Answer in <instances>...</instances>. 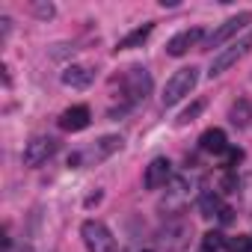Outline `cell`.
I'll use <instances>...</instances> for the list:
<instances>
[{
    "label": "cell",
    "instance_id": "1",
    "mask_svg": "<svg viewBox=\"0 0 252 252\" xmlns=\"http://www.w3.org/2000/svg\"><path fill=\"white\" fill-rule=\"evenodd\" d=\"M199 83V68H178L169 80H166V86H163V95H160V101H163V107H172V104H178L184 95H190L193 92V86Z\"/></svg>",
    "mask_w": 252,
    "mask_h": 252
},
{
    "label": "cell",
    "instance_id": "2",
    "mask_svg": "<svg viewBox=\"0 0 252 252\" xmlns=\"http://www.w3.org/2000/svg\"><path fill=\"white\" fill-rule=\"evenodd\" d=\"M249 48H252V30L249 33H243L234 45H228V48H222L217 57H214V63H211V77H217V74H222V71H228L237 60H243L246 54H249Z\"/></svg>",
    "mask_w": 252,
    "mask_h": 252
},
{
    "label": "cell",
    "instance_id": "3",
    "mask_svg": "<svg viewBox=\"0 0 252 252\" xmlns=\"http://www.w3.org/2000/svg\"><path fill=\"white\" fill-rule=\"evenodd\" d=\"M80 234L89 252H116V237L110 234V228L101 220H86L80 225Z\"/></svg>",
    "mask_w": 252,
    "mask_h": 252
},
{
    "label": "cell",
    "instance_id": "4",
    "mask_svg": "<svg viewBox=\"0 0 252 252\" xmlns=\"http://www.w3.org/2000/svg\"><path fill=\"white\" fill-rule=\"evenodd\" d=\"M54 152H57V140H54V137H33V140L24 146L21 160H24V166H42Z\"/></svg>",
    "mask_w": 252,
    "mask_h": 252
},
{
    "label": "cell",
    "instance_id": "5",
    "mask_svg": "<svg viewBox=\"0 0 252 252\" xmlns=\"http://www.w3.org/2000/svg\"><path fill=\"white\" fill-rule=\"evenodd\" d=\"M252 21V15L249 12H240V15H234V18H228V21H222L214 33H211V39H208V48H220V45H225L231 36H237L246 24Z\"/></svg>",
    "mask_w": 252,
    "mask_h": 252
},
{
    "label": "cell",
    "instance_id": "6",
    "mask_svg": "<svg viewBox=\"0 0 252 252\" xmlns=\"http://www.w3.org/2000/svg\"><path fill=\"white\" fill-rule=\"evenodd\" d=\"M172 181V163L169 158H155L149 166H146V175H143V184L149 190H160Z\"/></svg>",
    "mask_w": 252,
    "mask_h": 252
},
{
    "label": "cell",
    "instance_id": "7",
    "mask_svg": "<svg viewBox=\"0 0 252 252\" xmlns=\"http://www.w3.org/2000/svg\"><path fill=\"white\" fill-rule=\"evenodd\" d=\"M202 30L199 27H190V30H181V33H175L169 42H166V54L169 57H184L190 48H196L199 42H202Z\"/></svg>",
    "mask_w": 252,
    "mask_h": 252
},
{
    "label": "cell",
    "instance_id": "8",
    "mask_svg": "<svg viewBox=\"0 0 252 252\" xmlns=\"http://www.w3.org/2000/svg\"><path fill=\"white\" fill-rule=\"evenodd\" d=\"M89 119H92L89 107L77 104V107H68V110L60 116V128H63V131H71V134H77V131L89 128Z\"/></svg>",
    "mask_w": 252,
    "mask_h": 252
},
{
    "label": "cell",
    "instance_id": "9",
    "mask_svg": "<svg viewBox=\"0 0 252 252\" xmlns=\"http://www.w3.org/2000/svg\"><path fill=\"white\" fill-rule=\"evenodd\" d=\"M125 83H128V95L131 98H146L149 89H152V77L146 68H131L128 77H125Z\"/></svg>",
    "mask_w": 252,
    "mask_h": 252
},
{
    "label": "cell",
    "instance_id": "10",
    "mask_svg": "<svg viewBox=\"0 0 252 252\" xmlns=\"http://www.w3.org/2000/svg\"><path fill=\"white\" fill-rule=\"evenodd\" d=\"M63 83L71 86V89H86V86L92 83V68L74 63V65H68V68L63 71Z\"/></svg>",
    "mask_w": 252,
    "mask_h": 252
},
{
    "label": "cell",
    "instance_id": "11",
    "mask_svg": "<svg viewBox=\"0 0 252 252\" xmlns=\"http://www.w3.org/2000/svg\"><path fill=\"white\" fill-rule=\"evenodd\" d=\"M199 146H202V152H211V155L225 152V149H228V143H225V131H222V128H208V131L199 137Z\"/></svg>",
    "mask_w": 252,
    "mask_h": 252
},
{
    "label": "cell",
    "instance_id": "12",
    "mask_svg": "<svg viewBox=\"0 0 252 252\" xmlns=\"http://www.w3.org/2000/svg\"><path fill=\"white\" fill-rule=\"evenodd\" d=\"M228 119H231V125H234V128H249V122H252V104H249L246 98L234 101V104H231V113H228Z\"/></svg>",
    "mask_w": 252,
    "mask_h": 252
},
{
    "label": "cell",
    "instance_id": "13",
    "mask_svg": "<svg viewBox=\"0 0 252 252\" xmlns=\"http://www.w3.org/2000/svg\"><path fill=\"white\" fill-rule=\"evenodd\" d=\"M152 30H155V24H143V27H137V30H131L125 39H119V51H131V48H140L149 36H152Z\"/></svg>",
    "mask_w": 252,
    "mask_h": 252
},
{
    "label": "cell",
    "instance_id": "14",
    "mask_svg": "<svg viewBox=\"0 0 252 252\" xmlns=\"http://www.w3.org/2000/svg\"><path fill=\"white\" fill-rule=\"evenodd\" d=\"M202 110H205V101H193L190 107H184V110L178 113V119H175V125H178V128H184V125H190V122H196Z\"/></svg>",
    "mask_w": 252,
    "mask_h": 252
},
{
    "label": "cell",
    "instance_id": "15",
    "mask_svg": "<svg viewBox=\"0 0 252 252\" xmlns=\"http://www.w3.org/2000/svg\"><path fill=\"white\" fill-rule=\"evenodd\" d=\"M122 143H125V140H122L119 134H107V137H101V140H98V155H101V158H107V155L119 152V149H122Z\"/></svg>",
    "mask_w": 252,
    "mask_h": 252
},
{
    "label": "cell",
    "instance_id": "16",
    "mask_svg": "<svg viewBox=\"0 0 252 252\" xmlns=\"http://www.w3.org/2000/svg\"><path fill=\"white\" fill-rule=\"evenodd\" d=\"M225 246V237L220 234V231H208V234H202V249L205 252H220Z\"/></svg>",
    "mask_w": 252,
    "mask_h": 252
},
{
    "label": "cell",
    "instance_id": "17",
    "mask_svg": "<svg viewBox=\"0 0 252 252\" xmlns=\"http://www.w3.org/2000/svg\"><path fill=\"white\" fill-rule=\"evenodd\" d=\"M220 208H222V205H220V199H217L214 193H205V196H202V217H214Z\"/></svg>",
    "mask_w": 252,
    "mask_h": 252
},
{
    "label": "cell",
    "instance_id": "18",
    "mask_svg": "<svg viewBox=\"0 0 252 252\" xmlns=\"http://www.w3.org/2000/svg\"><path fill=\"white\" fill-rule=\"evenodd\" d=\"M228 252H249L252 249V240L246 237V234H237V237H228Z\"/></svg>",
    "mask_w": 252,
    "mask_h": 252
},
{
    "label": "cell",
    "instance_id": "19",
    "mask_svg": "<svg viewBox=\"0 0 252 252\" xmlns=\"http://www.w3.org/2000/svg\"><path fill=\"white\" fill-rule=\"evenodd\" d=\"M30 9H33V15H36V18H45V21H48V18H54V6H51V3H33Z\"/></svg>",
    "mask_w": 252,
    "mask_h": 252
},
{
    "label": "cell",
    "instance_id": "20",
    "mask_svg": "<svg viewBox=\"0 0 252 252\" xmlns=\"http://www.w3.org/2000/svg\"><path fill=\"white\" fill-rule=\"evenodd\" d=\"M243 160V149H225V160H222V166H237Z\"/></svg>",
    "mask_w": 252,
    "mask_h": 252
},
{
    "label": "cell",
    "instance_id": "21",
    "mask_svg": "<svg viewBox=\"0 0 252 252\" xmlns=\"http://www.w3.org/2000/svg\"><path fill=\"white\" fill-rule=\"evenodd\" d=\"M220 187H222L225 193H231V190H237V178H234V175H225V178L220 181Z\"/></svg>",
    "mask_w": 252,
    "mask_h": 252
},
{
    "label": "cell",
    "instance_id": "22",
    "mask_svg": "<svg viewBox=\"0 0 252 252\" xmlns=\"http://www.w3.org/2000/svg\"><path fill=\"white\" fill-rule=\"evenodd\" d=\"M231 214H234L231 208H225V205L220 208V220H222V222H231Z\"/></svg>",
    "mask_w": 252,
    "mask_h": 252
},
{
    "label": "cell",
    "instance_id": "23",
    "mask_svg": "<svg viewBox=\"0 0 252 252\" xmlns=\"http://www.w3.org/2000/svg\"><path fill=\"white\" fill-rule=\"evenodd\" d=\"M101 202V193H92L89 199H86V208H92V205H98Z\"/></svg>",
    "mask_w": 252,
    "mask_h": 252
},
{
    "label": "cell",
    "instance_id": "24",
    "mask_svg": "<svg viewBox=\"0 0 252 252\" xmlns=\"http://www.w3.org/2000/svg\"><path fill=\"white\" fill-rule=\"evenodd\" d=\"M9 252H33V246H18V249H9Z\"/></svg>",
    "mask_w": 252,
    "mask_h": 252
},
{
    "label": "cell",
    "instance_id": "25",
    "mask_svg": "<svg viewBox=\"0 0 252 252\" xmlns=\"http://www.w3.org/2000/svg\"><path fill=\"white\" fill-rule=\"evenodd\" d=\"M249 184H252V175H249Z\"/></svg>",
    "mask_w": 252,
    "mask_h": 252
},
{
    "label": "cell",
    "instance_id": "26",
    "mask_svg": "<svg viewBox=\"0 0 252 252\" xmlns=\"http://www.w3.org/2000/svg\"><path fill=\"white\" fill-rule=\"evenodd\" d=\"M146 252H152V249H146Z\"/></svg>",
    "mask_w": 252,
    "mask_h": 252
}]
</instances>
